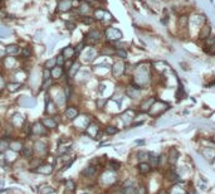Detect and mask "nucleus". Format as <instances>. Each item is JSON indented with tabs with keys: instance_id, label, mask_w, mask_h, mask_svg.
<instances>
[{
	"instance_id": "nucleus-23",
	"label": "nucleus",
	"mask_w": 215,
	"mask_h": 194,
	"mask_svg": "<svg viewBox=\"0 0 215 194\" xmlns=\"http://www.w3.org/2000/svg\"><path fill=\"white\" fill-rule=\"evenodd\" d=\"M166 178H167V180H170V182H176V180H179V174L174 170H170V171L166 173Z\"/></svg>"
},
{
	"instance_id": "nucleus-17",
	"label": "nucleus",
	"mask_w": 215,
	"mask_h": 194,
	"mask_svg": "<svg viewBox=\"0 0 215 194\" xmlns=\"http://www.w3.org/2000/svg\"><path fill=\"white\" fill-rule=\"evenodd\" d=\"M139 170H140L141 174H147L151 171V165L146 161H142V163L139 164Z\"/></svg>"
},
{
	"instance_id": "nucleus-27",
	"label": "nucleus",
	"mask_w": 215,
	"mask_h": 194,
	"mask_svg": "<svg viewBox=\"0 0 215 194\" xmlns=\"http://www.w3.org/2000/svg\"><path fill=\"white\" fill-rule=\"evenodd\" d=\"M127 95L130 96V97H132V98H135V97H137L140 95V90L139 88H135V87H130V88L127 90Z\"/></svg>"
},
{
	"instance_id": "nucleus-26",
	"label": "nucleus",
	"mask_w": 215,
	"mask_h": 194,
	"mask_svg": "<svg viewBox=\"0 0 215 194\" xmlns=\"http://www.w3.org/2000/svg\"><path fill=\"white\" fill-rule=\"evenodd\" d=\"M20 87H21V83L19 82H11L8 84V90L10 92H17L18 90H20Z\"/></svg>"
},
{
	"instance_id": "nucleus-48",
	"label": "nucleus",
	"mask_w": 215,
	"mask_h": 194,
	"mask_svg": "<svg viewBox=\"0 0 215 194\" xmlns=\"http://www.w3.org/2000/svg\"><path fill=\"white\" fill-rule=\"evenodd\" d=\"M66 98H70V91H69V87H66Z\"/></svg>"
},
{
	"instance_id": "nucleus-42",
	"label": "nucleus",
	"mask_w": 215,
	"mask_h": 194,
	"mask_svg": "<svg viewBox=\"0 0 215 194\" xmlns=\"http://www.w3.org/2000/svg\"><path fill=\"white\" fill-rule=\"evenodd\" d=\"M81 21H82V23H84V24H91L92 21H93V18H91L88 15H84V17L81 18Z\"/></svg>"
},
{
	"instance_id": "nucleus-1",
	"label": "nucleus",
	"mask_w": 215,
	"mask_h": 194,
	"mask_svg": "<svg viewBox=\"0 0 215 194\" xmlns=\"http://www.w3.org/2000/svg\"><path fill=\"white\" fill-rule=\"evenodd\" d=\"M167 110V105L165 102L161 101H155L154 105L151 106V109L148 110L150 115H154V116H157V115H161L164 111Z\"/></svg>"
},
{
	"instance_id": "nucleus-15",
	"label": "nucleus",
	"mask_w": 215,
	"mask_h": 194,
	"mask_svg": "<svg viewBox=\"0 0 215 194\" xmlns=\"http://www.w3.org/2000/svg\"><path fill=\"white\" fill-rule=\"evenodd\" d=\"M63 75V67H59V66H55L51 69V76L52 78L57 80V78H61Z\"/></svg>"
},
{
	"instance_id": "nucleus-21",
	"label": "nucleus",
	"mask_w": 215,
	"mask_h": 194,
	"mask_svg": "<svg viewBox=\"0 0 215 194\" xmlns=\"http://www.w3.org/2000/svg\"><path fill=\"white\" fill-rule=\"evenodd\" d=\"M52 170H53L52 165H43V167H38V169H35V171L42 173V174H51Z\"/></svg>"
},
{
	"instance_id": "nucleus-24",
	"label": "nucleus",
	"mask_w": 215,
	"mask_h": 194,
	"mask_svg": "<svg viewBox=\"0 0 215 194\" xmlns=\"http://www.w3.org/2000/svg\"><path fill=\"white\" fill-rule=\"evenodd\" d=\"M34 146H35V150H37L38 153H40V154H44L45 153V144L44 142H40V141H37L34 144Z\"/></svg>"
},
{
	"instance_id": "nucleus-14",
	"label": "nucleus",
	"mask_w": 215,
	"mask_h": 194,
	"mask_svg": "<svg viewBox=\"0 0 215 194\" xmlns=\"http://www.w3.org/2000/svg\"><path fill=\"white\" fill-rule=\"evenodd\" d=\"M97 173V168L96 167H93V165H89V167H87L83 171H82V174L84 177H87V178H92V177H95Z\"/></svg>"
},
{
	"instance_id": "nucleus-33",
	"label": "nucleus",
	"mask_w": 215,
	"mask_h": 194,
	"mask_svg": "<svg viewBox=\"0 0 215 194\" xmlns=\"http://www.w3.org/2000/svg\"><path fill=\"white\" fill-rule=\"evenodd\" d=\"M203 154H204V156L207 157V159H213V157H215V151H214L213 149H206V150H204Z\"/></svg>"
},
{
	"instance_id": "nucleus-36",
	"label": "nucleus",
	"mask_w": 215,
	"mask_h": 194,
	"mask_svg": "<svg viewBox=\"0 0 215 194\" xmlns=\"http://www.w3.org/2000/svg\"><path fill=\"white\" fill-rule=\"evenodd\" d=\"M118 132V129L117 127H114V126H108V127H106V134H108V135H114V134H117Z\"/></svg>"
},
{
	"instance_id": "nucleus-31",
	"label": "nucleus",
	"mask_w": 215,
	"mask_h": 194,
	"mask_svg": "<svg viewBox=\"0 0 215 194\" xmlns=\"http://www.w3.org/2000/svg\"><path fill=\"white\" fill-rule=\"evenodd\" d=\"M186 25H188V15H181L179 18V27L185 28Z\"/></svg>"
},
{
	"instance_id": "nucleus-34",
	"label": "nucleus",
	"mask_w": 215,
	"mask_h": 194,
	"mask_svg": "<svg viewBox=\"0 0 215 194\" xmlns=\"http://www.w3.org/2000/svg\"><path fill=\"white\" fill-rule=\"evenodd\" d=\"M137 157H139V160L142 163V161H146L148 159V153L146 151H139L137 153Z\"/></svg>"
},
{
	"instance_id": "nucleus-13",
	"label": "nucleus",
	"mask_w": 215,
	"mask_h": 194,
	"mask_svg": "<svg viewBox=\"0 0 215 194\" xmlns=\"http://www.w3.org/2000/svg\"><path fill=\"white\" fill-rule=\"evenodd\" d=\"M5 53L9 54V56H11V57H13V56H17V54L20 53V48H19L17 44H10V46L6 47Z\"/></svg>"
},
{
	"instance_id": "nucleus-11",
	"label": "nucleus",
	"mask_w": 215,
	"mask_h": 194,
	"mask_svg": "<svg viewBox=\"0 0 215 194\" xmlns=\"http://www.w3.org/2000/svg\"><path fill=\"white\" fill-rule=\"evenodd\" d=\"M95 17H96V19H98V20H104V19H111V14L107 13L106 10L97 9V10L95 11Z\"/></svg>"
},
{
	"instance_id": "nucleus-50",
	"label": "nucleus",
	"mask_w": 215,
	"mask_h": 194,
	"mask_svg": "<svg viewBox=\"0 0 215 194\" xmlns=\"http://www.w3.org/2000/svg\"><path fill=\"white\" fill-rule=\"evenodd\" d=\"M157 194H169V193L166 192V189H160V192L157 193Z\"/></svg>"
},
{
	"instance_id": "nucleus-4",
	"label": "nucleus",
	"mask_w": 215,
	"mask_h": 194,
	"mask_svg": "<svg viewBox=\"0 0 215 194\" xmlns=\"http://www.w3.org/2000/svg\"><path fill=\"white\" fill-rule=\"evenodd\" d=\"M136 190L135 188V185H133V182L132 180H127L123 186H122V189H121V194H133Z\"/></svg>"
},
{
	"instance_id": "nucleus-29",
	"label": "nucleus",
	"mask_w": 215,
	"mask_h": 194,
	"mask_svg": "<svg viewBox=\"0 0 215 194\" xmlns=\"http://www.w3.org/2000/svg\"><path fill=\"white\" fill-rule=\"evenodd\" d=\"M10 145V142L6 140V139H3V140H0V153H4L6 149L9 148Z\"/></svg>"
},
{
	"instance_id": "nucleus-22",
	"label": "nucleus",
	"mask_w": 215,
	"mask_h": 194,
	"mask_svg": "<svg viewBox=\"0 0 215 194\" xmlns=\"http://www.w3.org/2000/svg\"><path fill=\"white\" fill-rule=\"evenodd\" d=\"M32 154H33V149L32 148H29V146L21 148V155H23V157H25V159H30Z\"/></svg>"
},
{
	"instance_id": "nucleus-6",
	"label": "nucleus",
	"mask_w": 215,
	"mask_h": 194,
	"mask_svg": "<svg viewBox=\"0 0 215 194\" xmlns=\"http://www.w3.org/2000/svg\"><path fill=\"white\" fill-rule=\"evenodd\" d=\"M72 5H73V0H61L58 4V9L61 11H68L72 9Z\"/></svg>"
},
{
	"instance_id": "nucleus-32",
	"label": "nucleus",
	"mask_w": 215,
	"mask_h": 194,
	"mask_svg": "<svg viewBox=\"0 0 215 194\" xmlns=\"http://www.w3.org/2000/svg\"><path fill=\"white\" fill-rule=\"evenodd\" d=\"M57 66V63H55V58H52V59H48L45 63H44V67L47 69H52L53 67Z\"/></svg>"
},
{
	"instance_id": "nucleus-28",
	"label": "nucleus",
	"mask_w": 215,
	"mask_h": 194,
	"mask_svg": "<svg viewBox=\"0 0 215 194\" xmlns=\"http://www.w3.org/2000/svg\"><path fill=\"white\" fill-rule=\"evenodd\" d=\"M213 46H215V35H209V37L205 39V47L209 48Z\"/></svg>"
},
{
	"instance_id": "nucleus-41",
	"label": "nucleus",
	"mask_w": 215,
	"mask_h": 194,
	"mask_svg": "<svg viewBox=\"0 0 215 194\" xmlns=\"http://www.w3.org/2000/svg\"><path fill=\"white\" fill-rule=\"evenodd\" d=\"M116 54L120 57V58H122V59L127 58V52L125 51V49H117V51H116Z\"/></svg>"
},
{
	"instance_id": "nucleus-7",
	"label": "nucleus",
	"mask_w": 215,
	"mask_h": 194,
	"mask_svg": "<svg viewBox=\"0 0 215 194\" xmlns=\"http://www.w3.org/2000/svg\"><path fill=\"white\" fill-rule=\"evenodd\" d=\"M88 38H89L91 43H97V42L101 40V38H102V33L99 32V30L93 29V30H91V32L88 33Z\"/></svg>"
},
{
	"instance_id": "nucleus-2",
	"label": "nucleus",
	"mask_w": 215,
	"mask_h": 194,
	"mask_svg": "<svg viewBox=\"0 0 215 194\" xmlns=\"http://www.w3.org/2000/svg\"><path fill=\"white\" fill-rule=\"evenodd\" d=\"M104 34H106V38L111 42H116V40L122 38V33H121V30L116 29V28H113V27L107 28Z\"/></svg>"
},
{
	"instance_id": "nucleus-20",
	"label": "nucleus",
	"mask_w": 215,
	"mask_h": 194,
	"mask_svg": "<svg viewBox=\"0 0 215 194\" xmlns=\"http://www.w3.org/2000/svg\"><path fill=\"white\" fill-rule=\"evenodd\" d=\"M148 159H150V161H151V168L152 167H159L160 165V157L159 156H156L154 153H148Z\"/></svg>"
},
{
	"instance_id": "nucleus-16",
	"label": "nucleus",
	"mask_w": 215,
	"mask_h": 194,
	"mask_svg": "<svg viewBox=\"0 0 215 194\" xmlns=\"http://www.w3.org/2000/svg\"><path fill=\"white\" fill-rule=\"evenodd\" d=\"M42 124L44 125V127H47V129H54V127H57V122L52 117H44V119L42 120Z\"/></svg>"
},
{
	"instance_id": "nucleus-38",
	"label": "nucleus",
	"mask_w": 215,
	"mask_h": 194,
	"mask_svg": "<svg viewBox=\"0 0 215 194\" xmlns=\"http://www.w3.org/2000/svg\"><path fill=\"white\" fill-rule=\"evenodd\" d=\"M88 10H89V6H88L87 3H83V4L79 5V13L81 14H87Z\"/></svg>"
},
{
	"instance_id": "nucleus-8",
	"label": "nucleus",
	"mask_w": 215,
	"mask_h": 194,
	"mask_svg": "<svg viewBox=\"0 0 215 194\" xmlns=\"http://www.w3.org/2000/svg\"><path fill=\"white\" fill-rule=\"evenodd\" d=\"M62 56L64 57V59H70L74 57V47L67 46L66 48L62 51Z\"/></svg>"
},
{
	"instance_id": "nucleus-51",
	"label": "nucleus",
	"mask_w": 215,
	"mask_h": 194,
	"mask_svg": "<svg viewBox=\"0 0 215 194\" xmlns=\"http://www.w3.org/2000/svg\"><path fill=\"white\" fill-rule=\"evenodd\" d=\"M84 2H93V0H84Z\"/></svg>"
},
{
	"instance_id": "nucleus-30",
	"label": "nucleus",
	"mask_w": 215,
	"mask_h": 194,
	"mask_svg": "<svg viewBox=\"0 0 215 194\" xmlns=\"http://www.w3.org/2000/svg\"><path fill=\"white\" fill-rule=\"evenodd\" d=\"M9 148H11V150H14V151H20L21 144H20V141H11Z\"/></svg>"
},
{
	"instance_id": "nucleus-18",
	"label": "nucleus",
	"mask_w": 215,
	"mask_h": 194,
	"mask_svg": "<svg viewBox=\"0 0 215 194\" xmlns=\"http://www.w3.org/2000/svg\"><path fill=\"white\" fill-rule=\"evenodd\" d=\"M155 101H156V100H155L154 97L147 98L146 101L141 105V111H148L150 109H151V106L154 105V102H155Z\"/></svg>"
},
{
	"instance_id": "nucleus-10",
	"label": "nucleus",
	"mask_w": 215,
	"mask_h": 194,
	"mask_svg": "<svg viewBox=\"0 0 215 194\" xmlns=\"http://www.w3.org/2000/svg\"><path fill=\"white\" fill-rule=\"evenodd\" d=\"M123 71H125V64H123V63H121V62L114 63L113 69H112V72H113V76L118 77V76H121V75L123 73Z\"/></svg>"
},
{
	"instance_id": "nucleus-40",
	"label": "nucleus",
	"mask_w": 215,
	"mask_h": 194,
	"mask_svg": "<svg viewBox=\"0 0 215 194\" xmlns=\"http://www.w3.org/2000/svg\"><path fill=\"white\" fill-rule=\"evenodd\" d=\"M66 188H67V190L73 192V190L76 189V184H74V182H73V180H67V182H66Z\"/></svg>"
},
{
	"instance_id": "nucleus-43",
	"label": "nucleus",
	"mask_w": 215,
	"mask_h": 194,
	"mask_svg": "<svg viewBox=\"0 0 215 194\" xmlns=\"http://www.w3.org/2000/svg\"><path fill=\"white\" fill-rule=\"evenodd\" d=\"M49 78H51V69H44L43 72V81H48Z\"/></svg>"
},
{
	"instance_id": "nucleus-39",
	"label": "nucleus",
	"mask_w": 215,
	"mask_h": 194,
	"mask_svg": "<svg viewBox=\"0 0 215 194\" xmlns=\"http://www.w3.org/2000/svg\"><path fill=\"white\" fill-rule=\"evenodd\" d=\"M110 168H111L112 170H118V169L121 168V164H120L118 161H116V160H111V161H110Z\"/></svg>"
},
{
	"instance_id": "nucleus-45",
	"label": "nucleus",
	"mask_w": 215,
	"mask_h": 194,
	"mask_svg": "<svg viewBox=\"0 0 215 194\" xmlns=\"http://www.w3.org/2000/svg\"><path fill=\"white\" fill-rule=\"evenodd\" d=\"M135 194H146V188L145 186H139V188H136Z\"/></svg>"
},
{
	"instance_id": "nucleus-25",
	"label": "nucleus",
	"mask_w": 215,
	"mask_h": 194,
	"mask_svg": "<svg viewBox=\"0 0 215 194\" xmlns=\"http://www.w3.org/2000/svg\"><path fill=\"white\" fill-rule=\"evenodd\" d=\"M79 71V63H73L70 66V69H69V77H74L76 76V73Z\"/></svg>"
},
{
	"instance_id": "nucleus-19",
	"label": "nucleus",
	"mask_w": 215,
	"mask_h": 194,
	"mask_svg": "<svg viewBox=\"0 0 215 194\" xmlns=\"http://www.w3.org/2000/svg\"><path fill=\"white\" fill-rule=\"evenodd\" d=\"M66 116L69 119V120H74L77 116H78V111L74 107H68L66 110Z\"/></svg>"
},
{
	"instance_id": "nucleus-47",
	"label": "nucleus",
	"mask_w": 215,
	"mask_h": 194,
	"mask_svg": "<svg viewBox=\"0 0 215 194\" xmlns=\"http://www.w3.org/2000/svg\"><path fill=\"white\" fill-rule=\"evenodd\" d=\"M67 28H68L69 30H73L74 28H76V25H74L73 23H67Z\"/></svg>"
},
{
	"instance_id": "nucleus-35",
	"label": "nucleus",
	"mask_w": 215,
	"mask_h": 194,
	"mask_svg": "<svg viewBox=\"0 0 215 194\" xmlns=\"http://www.w3.org/2000/svg\"><path fill=\"white\" fill-rule=\"evenodd\" d=\"M20 53H21V56L24 57V58H29L30 57V54H32V51H30V48H28V47H24L23 49L20 51Z\"/></svg>"
},
{
	"instance_id": "nucleus-9",
	"label": "nucleus",
	"mask_w": 215,
	"mask_h": 194,
	"mask_svg": "<svg viewBox=\"0 0 215 194\" xmlns=\"http://www.w3.org/2000/svg\"><path fill=\"white\" fill-rule=\"evenodd\" d=\"M32 132H33V134H37V135H45V134H47L45 129H44V125L40 124V122H37V124L33 125Z\"/></svg>"
},
{
	"instance_id": "nucleus-46",
	"label": "nucleus",
	"mask_w": 215,
	"mask_h": 194,
	"mask_svg": "<svg viewBox=\"0 0 215 194\" xmlns=\"http://www.w3.org/2000/svg\"><path fill=\"white\" fill-rule=\"evenodd\" d=\"M84 47V43L82 42V43H79V44L77 46V48L74 49V56H78V53H79V51H82V48Z\"/></svg>"
},
{
	"instance_id": "nucleus-44",
	"label": "nucleus",
	"mask_w": 215,
	"mask_h": 194,
	"mask_svg": "<svg viewBox=\"0 0 215 194\" xmlns=\"http://www.w3.org/2000/svg\"><path fill=\"white\" fill-rule=\"evenodd\" d=\"M173 194H185V192L182 190V188H180V186H174Z\"/></svg>"
},
{
	"instance_id": "nucleus-37",
	"label": "nucleus",
	"mask_w": 215,
	"mask_h": 194,
	"mask_svg": "<svg viewBox=\"0 0 215 194\" xmlns=\"http://www.w3.org/2000/svg\"><path fill=\"white\" fill-rule=\"evenodd\" d=\"M64 62H66V59H64V57H63L62 54H59V56L55 58L57 66H59V67H63V66H64Z\"/></svg>"
},
{
	"instance_id": "nucleus-5",
	"label": "nucleus",
	"mask_w": 215,
	"mask_h": 194,
	"mask_svg": "<svg viewBox=\"0 0 215 194\" xmlns=\"http://www.w3.org/2000/svg\"><path fill=\"white\" fill-rule=\"evenodd\" d=\"M177 160H179V151L175 148H171L170 151H169V159H167V161H169L170 165H175L177 163Z\"/></svg>"
},
{
	"instance_id": "nucleus-49",
	"label": "nucleus",
	"mask_w": 215,
	"mask_h": 194,
	"mask_svg": "<svg viewBox=\"0 0 215 194\" xmlns=\"http://www.w3.org/2000/svg\"><path fill=\"white\" fill-rule=\"evenodd\" d=\"M4 87V81H3V78H2V76H0V90H2Z\"/></svg>"
},
{
	"instance_id": "nucleus-12",
	"label": "nucleus",
	"mask_w": 215,
	"mask_h": 194,
	"mask_svg": "<svg viewBox=\"0 0 215 194\" xmlns=\"http://www.w3.org/2000/svg\"><path fill=\"white\" fill-rule=\"evenodd\" d=\"M98 132H99V129H98V126L96 124H88V126H87V134L89 136H92V138L96 139V136L98 135Z\"/></svg>"
},
{
	"instance_id": "nucleus-3",
	"label": "nucleus",
	"mask_w": 215,
	"mask_h": 194,
	"mask_svg": "<svg viewBox=\"0 0 215 194\" xmlns=\"http://www.w3.org/2000/svg\"><path fill=\"white\" fill-rule=\"evenodd\" d=\"M209 35H211V27L209 24H203V27L200 28V33H199V39L205 40Z\"/></svg>"
}]
</instances>
